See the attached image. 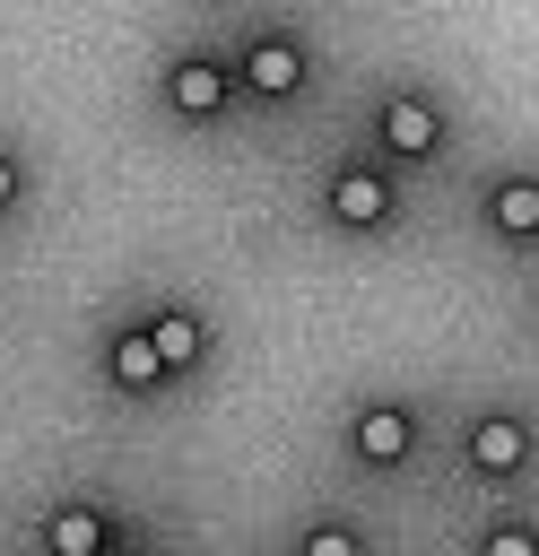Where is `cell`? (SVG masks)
Instances as JSON below:
<instances>
[{"label":"cell","instance_id":"6da1fadb","mask_svg":"<svg viewBox=\"0 0 539 556\" xmlns=\"http://www.w3.org/2000/svg\"><path fill=\"white\" fill-rule=\"evenodd\" d=\"M374 139H383V156H400V165H435V156L452 148V122H443L435 96H417V87H383V104H374Z\"/></svg>","mask_w":539,"mask_h":556},{"label":"cell","instance_id":"7a4b0ae2","mask_svg":"<svg viewBox=\"0 0 539 556\" xmlns=\"http://www.w3.org/2000/svg\"><path fill=\"white\" fill-rule=\"evenodd\" d=\"M156 96H165L174 122H217L243 87H235V61H226V52H174V61L156 70Z\"/></svg>","mask_w":539,"mask_h":556},{"label":"cell","instance_id":"3957f363","mask_svg":"<svg viewBox=\"0 0 539 556\" xmlns=\"http://www.w3.org/2000/svg\"><path fill=\"white\" fill-rule=\"evenodd\" d=\"M304 78H313V52H304V35H287V26H261V35H243V52H235V87H243V96H270V104H287Z\"/></svg>","mask_w":539,"mask_h":556},{"label":"cell","instance_id":"277c9868","mask_svg":"<svg viewBox=\"0 0 539 556\" xmlns=\"http://www.w3.org/2000/svg\"><path fill=\"white\" fill-rule=\"evenodd\" d=\"M322 208H330V226H348V235H383V226L400 217V191H391V174H374V165H330Z\"/></svg>","mask_w":539,"mask_h":556},{"label":"cell","instance_id":"5b68a950","mask_svg":"<svg viewBox=\"0 0 539 556\" xmlns=\"http://www.w3.org/2000/svg\"><path fill=\"white\" fill-rule=\"evenodd\" d=\"M348 452H356L365 469H409V452H417V408H409V400H365V408L348 417Z\"/></svg>","mask_w":539,"mask_h":556},{"label":"cell","instance_id":"8992f818","mask_svg":"<svg viewBox=\"0 0 539 556\" xmlns=\"http://www.w3.org/2000/svg\"><path fill=\"white\" fill-rule=\"evenodd\" d=\"M461 452H469V469H478V478H522V469H530V452H539V434H530V417H522V408H487V417H469Z\"/></svg>","mask_w":539,"mask_h":556},{"label":"cell","instance_id":"52a82bcc","mask_svg":"<svg viewBox=\"0 0 539 556\" xmlns=\"http://www.w3.org/2000/svg\"><path fill=\"white\" fill-rule=\"evenodd\" d=\"M43 556H113V521H104V504H87V495L52 504V513H43Z\"/></svg>","mask_w":539,"mask_h":556},{"label":"cell","instance_id":"ba28073f","mask_svg":"<svg viewBox=\"0 0 539 556\" xmlns=\"http://www.w3.org/2000/svg\"><path fill=\"white\" fill-rule=\"evenodd\" d=\"M139 330H148V348H156V365H165V374H191V365L209 356V321H200L191 304H156Z\"/></svg>","mask_w":539,"mask_h":556},{"label":"cell","instance_id":"9c48e42d","mask_svg":"<svg viewBox=\"0 0 539 556\" xmlns=\"http://www.w3.org/2000/svg\"><path fill=\"white\" fill-rule=\"evenodd\" d=\"M487 235L539 243V174H496L487 182Z\"/></svg>","mask_w":539,"mask_h":556},{"label":"cell","instance_id":"30bf717a","mask_svg":"<svg viewBox=\"0 0 539 556\" xmlns=\"http://www.w3.org/2000/svg\"><path fill=\"white\" fill-rule=\"evenodd\" d=\"M104 382H113L122 400H139V391H156V382H174V374L156 365V348H148V330L130 321V330H113V339H104Z\"/></svg>","mask_w":539,"mask_h":556},{"label":"cell","instance_id":"8fae6325","mask_svg":"<svg viewBox=\"0 0 539 556\" xmlns=\"http://www.w3.org/2000/svg\"><path fill=\"white\" fill-rule=\"evenodd\" d=\"M296 556H365V530H348V521H313V530L296 539Z\"/></svg>","mask_w":539,"mask_h":556},{"label":"cell","instance_id":"7c38bea8","mask_svg":"<svg viewBox=\"0 0 539 556\" xmlns=\"http://www.w3.org/2000/svg\"><path fill=\"white\" fill-rule=\"evenodd\" d=\"M478 556H539V530L530 521H487L478 530Z\"/></svg>","mask_w":539,"mask_h":556},{"label":"cell","instance_id":"4fadbf2b","mask_svg":"<svg viewBox=\"0 0 539 556\" xmlns=\"http://www.w3.org/2000/svg\"><path fill=\"white\" fill-rule=\"evenodd\" d=\"M26 200V165H17V148H0V217Z\"/></svg>","mask_w":539,"mask_h":556}]
</instances>
